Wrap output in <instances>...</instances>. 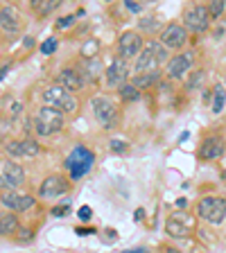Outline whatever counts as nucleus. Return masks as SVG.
Returning a JSON list of instances; mask_svg holds the SVG:
<instances>
[{
    "label": "nucleus",
    "instance_id": "e433bc0d",
    "mask_svg": "<svg viewBox=\"0 0 226 253\" xmlns=\"http://www.w3.org/2000/svg\"><path fill=\"white\" fill-rule=\"evenodd\" d=\"M75 233H77V235H93V233H95V228H84V226H77V228H75Z\"/></svg>",
    "mask_w": 226,
    "mask_h": 253
},
{
    "label": "nucleus",
    "instance_id": "9b49d317",
    "mask_svg": "<svg viewBox=\"0 0 226 253\" xmlns=\"http://www.w3.org/2000/svg\"><path fill=\"white\" fill-rule=\"evenodd\" d=\"M68 190H70L68 181L63 179L61 174H52V176H47V179L41 183V188H39V195H41L43 199H57V197L66 195Z\"/></svg>",
    "mask_w": 226,
    "mask_h": 253
},
{
    "label": "nucleus",
    "instance_id": "79ce46f5",
    "mask_svg": "<svg viewBox=\"0 0 226 253\" xmlns=\"http://www.w3.org/2000/svg\"><path fill=\"white\" fill-rule=\"evenodd\" d=\"M25 45L32 47V45H34V39H32V37H25Z\"/></svg>",
    "mask_w": 226,
    "mask_h": 253
},
{
    "label": "nucleus",
    "instance_id": "b1692460",
    "mask_svg": "<svg viewBox=\"0 0 226 253\" xmlns=\"http://www.w3.org/2000/svg\"><path fill=\"white\" fill-rule=\"evenodd\" d=\"M118 93H120V97H122L125 102H136V100H140V90H138L134 84L120 86V88H118Z\"/></svg>",
    "mask_w": 226,
    "mask_h": 253
},
{
    "label": "nucleus",
    "instance_id": "4be33fe9",
    "mask_svg": "<svg viewBox=\"0 0 226 253\" xmlns=\"http://www.w3.org/2000/svg\"><path fill=\"white\" fill-rule=\"evenodd\" d=\"M30 5H32V9L37 11V14L47 16V14H52V11L57 9L59 2L57 0H30Z\"/></svg>",
    "mask_w": 226,
    "mask_h": 253
},
{
    "label": "nucleus",
    "instance_id": "39448f33",
    "mask_svg": "<svg viewBox=\"0 0 226 253\" xmlns=\"http://www.w3.org/2000/svg\"><path fill=\"white\" fill-rule=\"evenodd\" d=\"M197 212L208 224H222L226 217V199H222V197H204V199H199Z\"/></svg>",
    "mask_w": 226,
    "mask_h": 253
},
{
    "label": "nucleus",
    "instance_id": "ddd939ff",
    "mask_svg": "<svg viewBox=\"0 0 226 253\" xmlns=\"http://www.w3.org/2000/svg\"><path fill=\"white\" fill-rule=\"evenodd\" d=\"M192 63H195V54L181 52L168 61V70H165V73H168V77H172V79H181L190 68H192Z\"/></svg>",
    "mask_w": 226,
    "mask_h": 253
},
{
    "label": "nucleus",
    "instance_id": "72a5a7b5",
    "mask_svg": "<svg viewBox=\"0 0 226 253\" xmlns=\"http://www.w3.org/2000/svg\"><path fill=\"white\" fill-rule=\"evenodd\" d=\"M116 240H118V231H116V228H106V231H104V242L113 244Z\"/></svg>",
    "mask_w": 226,
    "mask_h": 253
},
{
    "label": "nucleus",
    "instance_id": "c756f323",
    "mask_svg": "<svg viewBox=\"0 0 226 253\" xmlns=\"http://www.w3.org/2000/svg\"><path fill=\"white\" fill-rule=\"evenodd\" d=\"M57 45H59V41L57 39H45V41L41 43V54H52L54 50H57Z\"/></svg>",
    "mask_w": 226,
    "mask_h": 253
},
{
    "label": "nucleus",
    "instance_id": "aec40b11",
    "mask_svg": "<svg viewBox=\"0 0 226 253\" xmlns=\"http://www.w3.org/2000/svg\"><path fill=\"white\" fill-rule=\"evenodd\" d=\"M18 219H16L11 212H2L0 215V235H11V233H18Z\"/></svg>",
    "mask_w": 226,
    "mask_h": 253
},
{
    "label": "nucleus",
    "instance_id": "6e6552de",
    "mask_svg": "<svg viewBox=\"0 0 226 253\" xmlns=\"http://www.w3.org/2000/svg\"><path fill=\"white\" fill-rule=\"evenodd\" d=\"M127 75H129V63L122 57H113L109 63V68L104 70V79L109 88H120L127 84Z\"/></svg>",
    "mask_w": 226,
    "mask_h": 253
},
{
    "label": "nucleus",
    "instance_id": "a19ab883",
    "mask_svg": "<svg viewBox=\"0 0 226 253\" xmlns=\"http://www.w3.org/2000/svg\"><path fill=\"white\" fill-rule=\"evenodd\" d=\"M122 253H149L147 249H129V251H122Z\"/></svg>",
    "mask_w": 226,
    "mask_h": 253
},
{
    "label": "nucleus",
    "instance_id": "f257e3e1",
    "mask_svg": "<svg viewBox=\"0 0 226 253\" xmlns=\"http://www.w3.org/2000/svg\"><path fill=\"white\" fill-rule=\"evenodd\" d=\"M168 59V47L161 41H149L145 43L142 52L136 59V75L142 73H156L161 70V63Z\"/></svg>",
    "mask_w": 226,
    "mask_h": 253
},
{
    "label": "nucleus",
    "instance_id": "a211bd4d",
    "mask_svg": "<svg viewBox=\"0 0 226 253\" xmlns=\"http://www.w3.org/2000/svg\"><path fill=\"white\" fill-rule=\"evenodd\" d=\"M0 27L9 32V34L21 30V14H18L16 7H2L0 9Z\"/></svg>",
    "mask_w": 226,
    "mask_h": 253
},
{
    "label": "nucleus",
    "instance_id": "4c0bfd02",
    "mask_svg": "<svg viewBox=\"0 0 226 253\" xmlns=\"http://www.w3.org/2000/svg\"><path fill=\"white\" fill-rule=\"evenodd\" d=\"M174 204H177V208H181V211H183L185 206H188V199H185V197H179V199L174 201Z\"/></svg>",
    "mask_w": 226,
    "mask_h": 253
},
{
    "label": "nucleus",
    "instance_id": "7c9ffc66",
    "mask_svg": "<svg viewBox=\"0 0 226 253\" xmlns=\"http://www.w3.org/2000/svg\"><path fill=\"white\" fill-rule=\"evenodd\" d=\"M77 217L82 221H90V217H93V211H90V206H82L77 211Z\"/></svg>",
    "mask_w": 226,
    "mask_h": 253
},
{
    "label": "nucleus",
    "instance_id": "bb28decb",
    "mask_svg": "<svg viewBox=\"0 0 226 253\" xmlns=\"http://www.w3.org/2000/svg\"><path fill=\"white\" fill-rule=\"evenodd\" d=\"M224 7H226L224 0H213L211 5H208V14H211V21H213V18H220V16L224 14Z\"/></svg>",
    "mask_w": 226,
    "mask_h": 253
},
{
    "label": "nucleus",
    "instance_id": "473e14b6",
    "mask_svg": "<svg viewBox=\"0 0 226 253\" xmlns=\"http://www.w3.org/2000/svg\"><path fill=\"white\" fill-rule=\"evenodd\" d=\"M75 23V16H63V18H59L57 21V27L59 30H63V27H70Z\"/></svg>",
    "mask_w": 226,
    "mask_h": 253
},
{
    "label": "nucleus",
    "instance_id": "f8f14e48",
    "mask_svg": "<svg viewBox=\"0 0 226 253\" xmlns=\"http://www.w3.org/2000/svg\"><path fill=\"white\" fill-rule=\"evenodd\" d=\"M142 39L138 32H125L118 41V50H120V57L122 59H129V57H136V54L142 52Z\"/></svg>",
    "mask_w": 226,
    "mask_h": 253
},
{
    "label": "nucleus",
    "instance_id": "f704fd0d",
    "mask_svg": "<svg viewBox=\"0 0 226 253\" xmlns=\"http://www.w3.org/2000/svg\"><path fill=\"white\" fill-rule=\"evenodd\" d=\"M18 235H21V242H30L32 237V231H27V228H18Z\"/></svg>",
    "mask_w": 226,
    "mask_h": 253
},
{
    "label": "nucleus",
    "instance_id": "423d86ee",
    "mask_svg": "<svg viewBox=\"0 0 226 253\" xmlns=\"http://www.w3.org/2000/svg\"><path fill=\"white\" fill-rule=\"evenodd\" d=\"M183 23H185V30L195 32V34L206 32V30H208V25H211V14H208V7L192 5L188 11H185Z\"/></svg>",
    "mask_w": 226,
    "mask_h": 253
},
{
    "label": "nucleus",
    "instance_id": "6ab92c4d",
    "mask_svg": "<svg viewBox=\"0 0 226 253\" xmlns=\"http://www.w3.org/2000/svg\"><path fill=\"white\" fill-rule=\"evenodd\" d=\"M59 86L75 93V90H79L84 86V79H82V75L75 68H61V73H59Z\"/></svg>",
    "mask_w": 226,
    "mask_h": 253
},
{
    "label": "nucleus",
    "instance_id": "7ed1b4c3",
    "mask_svg": "<svg viewBox=\"0 0 226 253\" xmlns=\"http://www.w3.org/2000/svg\"><path fill=\"white\" fill-rule=\"evenodd\" d=\"M63 126V113L54 106H41L34 116V131L39 136H52Z\"/></svg>",
    "mask_w": 226,
    "mask_h": 253
},
{
    "label": "nucleus",
    "instance_id": "58836bf2",
    "mask_svg": "<svg viewBox=\"0 0 226 253\" xmlns=\"http://www.w3.org/2000/svg\"><path fill=\"white\" fill-rule=\"evenodd\" d=\"M9 68H11V63H5V66H2V68H0V82H2V79H5V75L9 73Z\"/></svg>",
    "mask_w": 226,
    "mask_h": 253
},
{
    "label": "nucleus",
    "instance_id": "dca6fc26",
    "mask_svg": "<svg viewBox=\"0 0 226 253\" xmlns=\"http://www.w3.org/2000/svg\"><path fill=\"white\" fill-rule=\"evenodd\" d=\"M0 201H2V206H5V208H9V211H16V212L30 211L32 206L37 204V201H34V197L18 195V192H2V195H0Z\"/></svg>",
    "mask_w": 226,
    "mask_h": 253
},
{
    "label": "nucleus",
    "instance_id": "f03ea898",
    "mask_svg": "<svg viewBox=\"0 0 226 253\" xmlns=\"http://www.w3.org/2000/svg\"><path fill=\"white\" fill-rule=\"evenodd\" d=\"M95 165V154L84 145H75L73 152L66 158V168H68L73 179H82L84 174H89Z\"/></svg>",
    "mask_w": 226,
    "mask_h": 253
},
{
    "label": "nucleus",
    "instance_id": "5701e85b",
    "mask_svg": "<svg viewBox=\"0 0 226 253\" xmlns=\"http://www.w3.org/2000/svg\"><path fill=\"white\" fill-rule=\"evenodd\" d=\"M84 70H86V77H89L90 82H95V79H97V75H104V73H102V66H100V59H97V57L86 59V61H84Z\"/></svg>",
    "mask_w": 226,
    "mask_h": 253
},
{
    "label": "nucleus",
    "instance_id": "a878e982",
    "mask_svg": "<svg viewBox=\"0 0 226 253\" xmlns=\"http://www.w3.org/2000/svg\"><path fill=\"white\" fill-rule=\"evenodd\" d=\"M97 50H100V41H97V39H90V41H86L84 47H82V57L93 59L95 54H97Z\"/></svg>",
    "mask_w": 226,
    "mask_h": 253
},
{
    "label": "nucleus",
    "instance_id": "37998d69",
    "mask_svg": "<svg viewBox=\"0 0 226 253\" xmlns=\"http://www.w3.org/2000/svg\"><path fill=\"white\" fill-rule=\"evenodd\" d=\"M188 138H190V133H188V131H185V133H181V136H179V142H183V140H188Z\"/></svg>",
    "mask_w": 226,
    "mask_h": 253
},
{
    "label": "nucleus",
    "instance_id": "2f4dec72",
    "mask_svg": "<svg viewBox=\"0 0 226 253\" xmlns=\"http://www.w3.org/2000/svg\"><path fill=\"white\" fill-rule=\"evenodd\" d=\"M68 212H70V204H68V201H66L63 206H54V208H52V215L54 217H63V215H68Z\"/></svg>",
    "mask_w": 226,
    "mask_h": 253
},
{
    "label": "nucleus",
    "instance_id": "0eeeda50",
    "mask_svg": "<svg viewBox=\"0 0 226 253\" xmlns=\"http://www.w3.org/2000/svg\"><path fill=\"white\" fill-rule=\"evenodd\" d=\"M23 183H25V172H23L21 165L14 163V161L5 163V168L0 172V190L14 192V190H18Z\"/></svg>",
    "mask_w": 226,
    "mask_h": 253
},
{
    "label": "nucleus",
    "instance_id": "cd10ccee",
    "mask_svg": "<svg viewBox=\"0 0 226 253\" xmlns=\"http://www.w3.org/2000/svg\"><path fill=\"white\" fill-rule=\"evenodd\" d=\"M109 147H111V152H113V154H127V152H129V142L113 138V140H109Z\"/></svg>",
    "mask_w": 226,
    "mask_h": 253
},
{
    "label": "nucleus",
    "instance_id": "2eb2a0df",
    "mask_svg": "<svg viewBox=\"0 0 226 253\" xmlns=\"http://www.w3.org/2000/svg\"><path fill=\"white\" fill-rule=\"evenodd\" d=\"M226 142L220 136H208L204 142L199 145V158L201 161H217L224 154Z\"/></svg>",
    "mask_w": 226,
    "mask_h": 253
},
{
    "label": "nucleus",
    "instance_id": "393cba45",
    "mask_svg": "<svg viewBox=\"0 0 226 253\" xmlns=\"http://www.w3.org/2000/svg\"><path fill=\"white\" fill-rule=\"evenodd\" d=\"M224 104H226L224 88H222V86H215V88H213V111H215V113H222Z\"/></svg>",
    "mask_w": 226,
    "mask_h": 253
},
{
    "label": "nucleus",
    "instance_id": "c9c22d12",
    "mask_svg": "<svg viewBox=\"0 0 226 253\" xmlns=\"http://www.w3.org/2000/svg\"><path fill=\"white\" fill-rule=\"evenodd\" d=\"M125 7H127V9H129V11H134V14H138V11L142 9V7L138 5V2H134V0H127V2H125Z\"/></svg>",
    "mask_w": 226,
    "mask_h": 253
},
{
    "label": "nucleus",
    "instance_id": "c85d7f7f",
    "mask_svg": "<svg viewBox=\"0 0 226 253\" xmlns=\"http://www.w3.org/2000/svg\"><path fill=\"white\" fill-rule=\"evenodd\" d=\"M201 82H204V73H201V70H197V73H192V75H190V79L185 82V88H188V90H195L197 86L201 84Z\"/></svg>",
    "mask_w": 226,
    "mask_h": 253
},
{
    "label": "nucleus",
    "instance_id": "f3484780",
    "mask_svg": "<svg viewBox=\"0 0 226 253\" xmlns=\"http://www.w3.org/2000/svg\"><path fill=\"white\" fill-rule=\"evenodd\" d=\"M7 154L14 158H23V156L32 158L39 154V142L32 140V138H25V140H18V142H9V145H7Z\"/></svg>",
    "mask_w": 226,
    "mask_h": 253
},
{
    "label": "nucleus",
    "instance_id": "20e7f679",
    "mask_svg": "<svg viewBox=\"0 0 226 253\" xmlns=\"http://www.w3.org/2000/svg\"><path fill=\"white\" fill-rule=\"evenodd\" d=\"M43 100H45V106H54V109H59L61 113H75V111H77V106H79L77 104V97H75L70 90L63 88V86H59V84L45 88Z\"/></svg>",
    "mask_w": 226,
    "mask_h": 253
},
{
    "label": "nucleus",
    "instance_id": "412c9836",
    "mask_svg": "<svg viewBox=\"0 0 226 253\" xmlns=\"http://www.w3.org/2000/svg\"><path fill=\"white\" fill-rule=\"evenodd\" d=\"M158 79H161V70H156V73H142V75H136V77H134V86H136L138 90L149 88L152 84H156Z\"/></svg>",
    "mask_w": 226,
    "mask_h": 253
},
{
    "label": "nucleus",
    "instance_id": "c03bdc74",
    "mask_svg": "<svg viewBox=\"0 0 226 253\" xmlns=\"http://www.w3.org/2000/svg\"><path fill=\"white\" fill-rule=\"evenodd\" d=\"M165 253H181V251H179V249H174V247H168V249H165Z\"/></svg>",
    "mask_w": 226,
    "mask_h": 253
},
{
    "label": "nucleus",
    "instance_id": "ea45409f",
    "mask_svg": "<svg viewBox=\"0 0 226 253\" xmlns=\"http://www.w3.org/2000/svg\"><path fill=\"white\" fill-rule=\"evenodd\" d=\"M134 217H136V221H142V217H145V208H138V211L134 212Z\"/></svg>",
    "mask_w": 226,
    "mask_h": 253
},
{
    "label": "nucleus",
    "instance_id": "1a4fd4ad",
    "mask_svg": "<svg viewBox=\"0 0 226 253\" xmlns=\"http://www.w3.org/2000/svg\"><path fill=\"white\" fill-rule=\"evenodd\" d=\"M90 106H93L95 120L100 122L104 129L113 126V122H116V118H118V109H116V104H113L109 97H93Z\"/></svg>",
    "mask_w": 226,
    "mask_h": 253
},
{
    "label": "nucleus",
    "instance_id": "4468645a",
    "mask_svg": "<svg viewBox=\"0 0 226 253\" xmlns=\"http://www.w3.org/2000/svg\"><path fill=\"white\" fill-rule=\"evenodd\" d=\"M190 228H192V219L188 215H183V212H174L165 221V231L172 237H185L190 233Z\"/></svg>",
    "mask_w": 226,
    "mask_h": 253
},
{
    "label": "nucleus",
    "instance_id": "9d476101",
    "mask_svg": "<svg viewBox=\"0 0 226 253\" xmlns=\"http://www.w3.org/2000/svg\"><path fill=\"white\" fill-rule=\"evenodd\" d=\"M158 41L163 43L168 50H179V47H183L185 41H188V30H185L183 25H179V23H170V25L161 32V39H158Z\"/></svg>",
    "mask_w": 226,
    "mask_h": 253
}]
</instances>
